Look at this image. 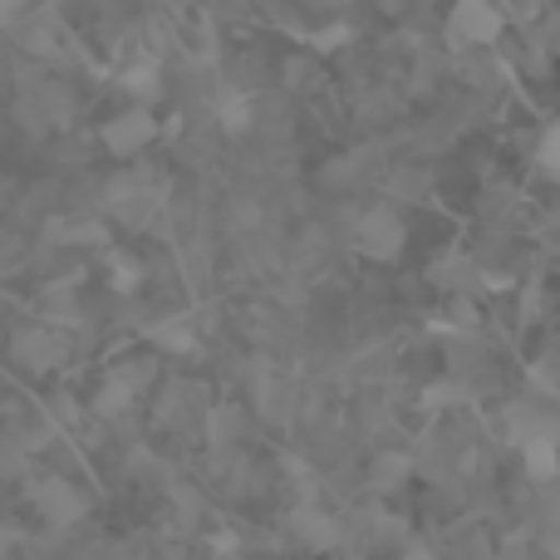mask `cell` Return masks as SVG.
<instances>
[{"label": "cell", "instance_id": "obj_1", "mask_svg": "<svg viewBox=\"0 0 560 560\" xmlns=\"http://www.w3.org/2000/svg\"><path fill=\"white\" fill-rule=\"evenodd\" d=\"M354 242H359V252L374 256V261H394V256L404 252V242H408V226H404V217H398L394 207H369V212L359 217V226H354Z\"/></svg>", "mask_w": 560, "mask_h": 560}, {"label": "cell", "instance_id": "obj_2", "mask_svg": "<svg viewBox=\"0 0 560 560\" xmlns=\"http://www.w3.org/2000/svg\"><path fill=\"white\" fill-rule=\"evenodd\" d=\"M158 138V118L148 114V104H133V108H124L118 118H108L104 124V148L114 158H133V153H143L148 143Z\"/></svg>", "mask_w": 560, "mask_h": 560}, {"label": "cell", "instance_id": "obj_3", "mask_svg": "<svg viewBox=\"0 0 560 560\" xmlns=\"http://www.w3.org/2000/svg\"><path fill=\"white\" fill-rule=\"evenodd\" d=\"M30 502H35V512L45 516L49 526H74L79 516H84V492H79L74 482H65V477H45V482L30 487Z\"/></svg>", "mask_w": 560, "mask_h": 560}, {"label": "cell", "instance_id": "obj_4", "mask_svg": "<svg viewBox=\"0 0 560 560\" xmlns=\"http://www.w3.org/2000/svg\"><path fill=\"white\" fill-rule=\"evenodd\" d=\"M15 359L25 369H35V374H49V369H59L69 359V345L59 329L35 325V329H25V335H15Z\"/></svg>", "mask_w": 560, "mask_h": 560}, {"label": "cell", "instance_id": "obj_5", "mask_svg": "<svg viewBox=\"0 0 560 560\" xmlns=\"http://www.w3.org/2000/svg\"><path fill=\"white\" fill-rule=\"evenodd\" d=\"M497 35H502V10L492 0H457L453 39H463V45H492Z\"/></svg>", "mask_w": 560, "mask_h": 560}, {"label": "cell", "instance_id": "obj_6", "mask_svg": "<svg viewBox=\"0 0 560 560\" xmlns=\"http://www.w3.org/2000/svg\"><path fill=\"white\" fill-rule=\"evenodd\" d=\"M290 532H295V541H305L310 551H325V546H339V536H345V526L335 522L329 512H295L290 516Z\"/></svg>", "mask_w": 560, "mask_h": 560}, {"label": "cell", "instance_id": "obj_7", "mask_svg": "<svg viewBox=\"0 0 560 560\" xmlns=\"http://www.w3.org/2000/svg\"><path fill=\"white\" fill-rule=\"evenodd\" d=\"M522 463L532 477H556V428H541V433H526L522 438Z\"/></svg>", "mask_w": 560, "mask_h": 560}, {"label": "cell", "instance_id": "obj_8", "mask_svg": "<svg viewBox=\"0 0 560 560\" xmlns=\"http://www.w3.org/2000/svg\"><path fill=\"white\" fill-rule=\"evenodd\" d=\"M133 404H138V384H128L124 374L104 378V384H98V394H94V413L98 418H124Z\"/></svg>", "mask_w": 560, "mask_h": 560}, {"label": "cell", "instance_id": "obj_9", "mask_svg": "<svg viewBox=\"0 0 560 560\" xmlns=\"http://www.w3.org/2000/svg\"><path fill=\"white\" fill-rule=\"evenodd\" d=\"M148 339H153L158 349H167V354H192L197 349V325L192 319H183V315L158 319V325L148 329Z\"/></svg>", "mask_w": 560, "mask_h": 560}, {"label": "cell", "instance_id": "obj_10", "mask_svg": "<svg viewBox=\"0 0 560 560\" xmlns=\"http://www.w3.org/2000/svg\"><path fill=\"white\" fill-rule=\"evenodd\" d=\"M252 118H256V108H252V98H246V89H222V94H217V124H222L226 133H246Z\"/></svg>", "mask_w": 560, "mask_h": 560}, {"label": "cell", "instance_id": "obj_11", "mask_svg": "<svg viewBox=\"0 0 560 560\" xmlns=\"http://www.w3.org/2000/svg\"><path fill=\"white\" fill-rule=\"evenodd\" d=\"M408 472H413V463H408L404 453H378L374 467H369V482H374L378 492H398V487L408 482Z\"/></svg>", "mask_w": 560, "mask_h": 560}, {"label": "cell", "instance_id": "obj_12", "mask_svg": "<svg viewBox=\"0 0 560 560\" xmlns=\"http://www.w3.org/2000/svg\"><path fill=\"white\" fill-rule=\"evenodd\" d=\"M124 94H133L138 104L158 98V65H128L124 69Z\"/></svg>", "mask_w": 560, "mask_h": 560}, {"label": "cell", "instance_id": "obj_13", "mask_svg": "<svg viewBox=\"0 0 560 560\" xmlns=\"http://www.w3.org/2000/svg\"><path fill=\"white\" fill-rule=\"evenodd\" d=\"M108 285H114L118 295H133V290L143 285V261H138V256H114V266H108Z\"/></svg>", "mask_w": 560, "mask_h": 560}, {"label": "cell", "instance_id": "obj_14", "mask_svg": "<svg viewBox=\"0 0 560 560\" xmlns=\"http://www.w3.org/2000/svg\"><path fill=\"white\" fill-rule=\"evenodd\" d=\"M25 20V0H0V25H20Z\"/></svg>", "mask_w": 560, "mask_h": 560}, {"label": "cell", "instance_id": "obj_15", "mask_svg": "<svg viewBox=\"0 0 560 560\" xmlns=\"http://www.w3.org/2000/svg\"><path fill=\"white\" fill-rule=\"evenodd\" d=\"M55 418H59V423H79V404L69 394H59L55 398Z\"/></svg>", "mask_w": 560, "mask_h": 560}, {"label": "cell", "instance_id": "obj_16", "mask_svg": "<svg viewBox=\"0 0 560 560\" xmlns=\"http://www.w3.org/2000/svg\"><path fill=\"white\" fill-rule=\"evenodd\" d=\"M541 167L556 173V128H546V138H541Z\"/></svg>", "mask_w": 560, "mask_h": 560}, {"label": "cell", "instance_id": "obj_17", "mask_svg": "<svg viewBox=\"0 0 560 560\" xmlns=\"http://www.w3.org/2000/svg\"><path fill=\"white\" fill-rule=\"evenodd\" d=\"M453 398H457V388H453V384H438V388H428V404H433V408H447V404H453Z\"/></svg>", "mask_w": 560, "mask_h": 560}, {"label": "cell", "instance_id": "obj_18", "mask_svg": "<svg viewBox=\"0 0 560 560\" xmlns=\"http://www.w3.org/2000/svg\"><path fill=\"white\" fill-rule=\"evenodd\" d=\"M305 74H310L305 59H290V65H285V79H290V84H305Z\"/></svg>", "mask_w": 560, "mask_h": 560}]
</instances>
